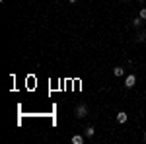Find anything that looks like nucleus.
<instances>
[{"instance_id": "f257e3e1", "label": "nucleus", "mask_w": 146, "mask_h": 144, "mask_svg": "<svg viewBox=\"0 0 146 144\" xmlns=\"http://www.w3.org/2000/svg\"><path fill=\"white\" fill-rule=\"evenodd\" d=\"M86 115H88V105L80 103L78 107H76V117H78V119H84Z\"/></svg>"}, {"instance_id": "f03ea898", "label": "nucleus", "mask_w": 146, "mask_h": 144, "mask_svg": "<svg viewBox=\"0 0 146 144\" xmlns=\"http://www.w3.org/2000/svg\"><path fill=\"white\" fill-rule=\"evenodd\" d=\"M136 84V76L135 74H129V76L125 78V88H133Z\"/></svg>"}, {"instance_id": "7ed1b4c3", "label": "nucleus", "mask_w": 146, "mask_h": 144, "mask_svg": "<svg viewBox=\"0 0 146 144\" xmlns=\"http://www.w3.org/2000/svg\"><path fill=\"white\" fill-rule=\"evenodd\" d=\"M84 134H86V136H88V138H92V136H94V134H96V129H94V127H92V125H88V127H86V131H84Z\"/></svg>"}, {"instance_id": "20e7f679", "label": "nucleus", "mask_w": 146, "mask_h": 144, "mask_svg": "<svg viewBox=\"0 0 146 144\" xmlns=\"http://www.w3.org/2000/svg\"><path fill=\"white\" fill-rule=\"evenodd\" d=\"M117 123H127V113L125 111H119L117 113Z\"/></svg>"}, {"instance_id": "39448f33", "label": "nucleus", "mask_w": 146, "mask_h": 144, "mask_svg": "<svg viewBox=\"0 0 146 144\" xmlns=\"http://www.w3.org/2000/svg\"><path fill=\"white\" fill-rule=\"evenodd\" d=\"M70 140H72V144H84V136H80V134H74Z\"/></svg>"}, {"instance_id": "423d86ee", "label": "nucleus", "mask_w": 146, "mask_h": 144, "mask_svg": "<svg viewBox=\"0 0 146 144\" xmlns=\"http://www.w3.org/2000/svg\"><path fill=\"white\" fill-rule=\"evenodd\" d=\"M113 74H115V76H123V74H125V68L115 66V68H113Z\"/></svg>"}, {"instance_id": "0eeeda50", "label": "nucleus", "mask_w": 146, "mask_h": 144, "mask_svg": "<svg viewBox=\"0 0 146 144\" xmlns=\"http://www.w3.org/2000/svg\"><path fill=\"white\" fill-rule=\"evenodd\" d=\"M133 23H135V27H140V25H142V18H136Z\"/></svg>"}, {"instance_id": "6e6552de", "label": "nucleus", "mask_w": 146, "mask_h": 144, "mask_svg": "<svg viewBox=\"0 0 146 144\" xmlns=\"http://www.w3.org/2000/svg\"><path fill=\"white\" fill-rule=\"evenodd\" d=\"M136 41H146V33H138V37H136Z\"/></svg>"}, {"instance_id": "1a4fd4ad", "label": "nucleus", "mask_w": 146, "mask_h": 144, "mask_svg": "<svg viewBox=\"0 0 146 144\" xmlns=\"http://www.w3.org/2000/svg\"><path fill=\"white\" fill-rule=\"evenodd\" d=\"M140 18H142V20H146V8H142V10H140Z\"/></svg>"}, {"instance_id": "9d476101", "label": "nucleus", "mask_w": 146, "mask_h": 144, "mask_svg": "<svg viewBox=\"0 0 146 144\" xmlns=\"http://www.w3.org/2000/svg\"><path fill=\"white\" fill-rule=\"evenodd\" d=\"M68 2H70V4H74V2H78V0H68Z\"/></svg>"}, {"instance_id": "9b49d317", "label": "nucleus", "mask_w": 146, "mask_h": 144, "mask_svg": "<svg viewBox=\"0 0 146 144\" xmlns=\"http://www.w3.org/2000/svg\"><path fill=\"white\" fill-rule=\"evenodd\" d=\"M144 140H146V133H144Z\"/></svg>"}, {"instance_id": "f8f14e48", "label": "nucleus", "mask_w": 146, "mask_h": 144, "mask_svg": "<svg viewBox=\"0 0 146 144\" xmlns=\"http://www.w3.org/2000/svg\"><path fill=\"white\" fill-rule=\"evenodd\" d=\"M140 2H144V0H140Z\"/></svg>"}]
</instances>
